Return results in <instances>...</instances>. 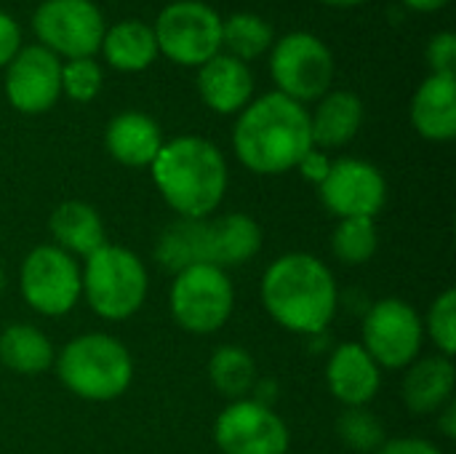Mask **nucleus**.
Instances as JSON below:
<instances>
[{
    "label": "nucleus",
    "instance_id": "obj_1",
    "mask_svg": "<svg viewBox=\"0 0 456 454\" xmlns=\"http://www.w3.org/2000/svg\"><path fill=\"white\" fill-rule=\"evenodd\" d=\"M232 150L254 174L278 177L297 169L313 150L307 107L278 91L251 99L238 112Z\"/></svg>",
    "mask_w": 456,
    "mask_h": 454
},
{
    "label": "nucleus",
    "instance_id": "obj_2",
    "mask_svg": "<svg viewBox=\"0 0 456 454\" xmlns=\"http://www.w3.org/2000/svg\"><path fill=\"white\" fill-rule=\"evenodd\" d=\"M262 305L270 318L291 334H323L339 308L334 273L315 254H283L262 278Z\"/></svg>",
    "mask_w": 456,
    "mask_h": 454
},
{
    "label": "nucleus",
    "instance_id": "obj_3",
    "mask_svg": "<svg viewBox=\"0 0 456 454\" xmlns=\"http://www.w3.org/2000/svg\"><path fill=\"white\" fill-rule=\"evenodd\" d=\"M150 174L163 201L182 219L214 217L230 182L222 150L192 134L163 142Z\"/></svg>",
    "mask_w": 456,
    "mask_h": 454
},
{
    "label": "nucleus",
    "instance_id": "obj_4",
    "mask_svg": "<svg viewBox=\"0 0 456 454\" xmlns=\"http://www.w3.org/2000/svg\"><path fill=\"white\" fill-rule=\"evenodd\" d=\"M61 385L83 401L120 399L134 380L128 348L104 332H88L69 340L53 359Z\"/></svg>",
    "mask_w": 456,
    "mask_h": 454
},
{
    "label": "nucleus",
    "instance_id": "obj_5",
    "mask_svg": "<svg viewBox=\"0 0 456 454\" xmlns=\"http://www.w3.org/2000/svg\"><path fill=\"white\" fill-rule=\"evenodd\" d=\"M80 284L88 308L107 321H126L139 313L150 292L144 262L131 249L112 244H104L99 252L86 257Z\"/></svg>",
    "mask_w": 456,
    "mask_h": 454
},
{
    "label": "nucleus",
    "instance_id": "obj_6",
    "mask_svg": "<svg viewBox=\"0 0 456 454\" xmlns=\"http://www.w3.org/2000/svg\"><path fill=\"white\" fill-rule=\"evenodd\" d=\"M235 308V289L227 270L214 265L187 268L174 276L168 289V310L179 329L190 334L219 332Z\"/></svg>",
    "mask_w": 456,
    "mask_h": 454
},
{
    "label": "nucleus",
    "instance_id": "obj_7",
    "mask_svg": "<svg viewBox=\"0 0 456 454\" xmlns=\"http://www.w3.org/2000/svg\"><path fill=\"white\" fill-rule=\"evenodd\" d=\"M158 54L182 67H203L222 54V16L200 0L168 3L152 27Z\"/></svg>",
    "mask_w": 456,
    "mask_h": 454
},
{
    "label": "nucleus",
    "instance_id": "obj_8",
    "mask_svg": "<svg viewBox=\"0 0 456 454\" xmlns=\"http://www.w3.org/2000/svg\"><path fill=\"white\" fill-rule=\"evenodd\" d=\"M270 75L278 94L305 104L329 94L334 80L331 48L313 32L283 35L270 54Z\"/></svg>",
    "mask_w": 456,
    "mask_h": 454
},
{
    "label": "nucleus",
    "instance_id": "obj_9",
    "mask_svg": "<svg viewBox=\"0 0 456 454\" xmlns=\"http://www.w3.org/2000/svg\"><path fill=\"white\" fill-rule=\"evenodd\" d=\"M19 292L35 313L67 316L83 297L80 265L53 244L35 246L19 268Z\"/></svg>",
    "mask_w": 456,
    "mask_h": 454
},
{
    "label": "nucleus",
    "instance_id": "obj_10",
    "mask_svg": "<svg viewBox=\"0 0 456 454\" xmlns=\"http://www.w3.org/2000/svg\"><path fill=\"white\" fill-rule=\"evenodd\" d=\"M425 340L419 313L398 297L374 302L363 318L361 345L379 369H406L417 361Z\"/></svg>",
    "mask_w": 456,
    "mask_h": 454
},
{
    "label": "nucleus",
    "instance_id": "obj_11",
    "mask_svg": "<svg viewBox=\"0 0 456 454\" xmlns=\"http://www.w3.org/2000/svg\"><path fill=\"white\" fill-rule=\"evenodd\" d=\"M37 45L64 59H88L102 48L104 16L94 0H43L32 16Z\"/></svg>",
    "mask_w": 456,
    "mask_h": 454
},
{
    "label": "nucleus",
    "instance_id": "obj_12",
    "mask_svg": "<svg viewBox=\"0 0 456 454\" xmlns=\"http://www.w3.org/2000/svg\"><path fill=\"white\" fill-rule=\"evenodd\" d=\"M214 442L222 454H289L291 433L273 407L240 399L216 417Z\"/></svg>",
    "mask_w": 456,
    "mask_h": 454
},
{
    "label": "nucleus",
    "instance_id": "obj_13",
    "mask_svg": "<svg viewBox=\"0 0 456 454\" xmlns=\"http://www.w3.org/2000/svg\"><path fill=\"white\" fill-rule=\"evenodd\" d=\"M318 195L339 219H374L387 203V179L369 161L339 158L331 161Z\"/></svg>",
    "mask_w": 456,
    "mask_h": 454
},
{
    "label": "nucleus",
    "instance_id": "obj_14",
    "mask_svg": "<svg viewBox=\"0 0 456 454\" xmlns=\"http://www.w3.org/2000/svg\"><path fill=\"white\" fill-rule=\"evenodd\" d=\"M5 96L24 115L48 112L61 96V59L43 45H21L5 67Z\"/></svg>",
    "mask_w": 456,
    "mask_h": 454
},
{
    "label": "nucleus",
    "instance_id": "obj_15",
    "mask_svg": "<svg viewBox=\"0 0 456 454\" xmlns=\"http://www.w3.org/2000/svg\"><path fill=\"white\" fill-rule=\"evenodd\" d=\"M326 383L339 404L366 407L382 388V369L361 343H342L329 356Z\"/></svg>",
    "mask_w": 456,
    "mask_h": 454
},
{
    "label": "nucleus",
    "instance_id": "obj_16",
    "mask_svg": "<svg viewBox=\"0 0 456 454\" xmlns=\"http://www.w3.org/2000/svg\"><path fill=\"white\" fill-rule=\"evenodd\" d=\"M198 91L208 110L219 115H235L254 96V75L246 62L230 54H216L198 67Z\"/></svg>",
    "mask_w": 456,
    "mask_h": 454
},
{
    "label": "nucleus",
    "instance_id": "obj_17",
    "mask_svg": "<svg viewBox=\"0 0 456 454\" xmlns=\"http://www.w3.org/2000/svg\"><path fill=\"white\" fill-rule=\"evenodd\" d=\"M163 142L166 139H163L160 126L150 115L136 112V110L115 115L104 131L107 153L128 169H150Z\"/></svg>",
    "mask_w": 456,
    "mask_h": 454
},
{
    "label": "nucleus",
    "instance_id": "obj_18",
    "mask_svg": "<svg viewBox=\"0 0 456 454\" xmlns=\"http://www.w3.org/2000/svg\"><path fill=\"white\" fill-rule=\"evenodd\" d=\"M411 126L428 142L456 136V75L430 72L411 99Z\"/></svg>",
    "mask_w": 456,
    "mask_h": 454
},
{
    "label": "nucleus",
    "instance_id": "obj_19",
    "mask_svg": "<svg viewBox=\"0 0 456 454\" xmlns=\"http://www.w3.org/2000/svg\"><path fill=\"white\" fill-rule=\"evenodd\" d=\"M456 372L454 361L446 356L419 359L406 367L403 377V404L411 415H438L449 401H454Z\"/></svg>",
    "mask_w": 456,
    "mask_h": 454
},
{
    "label": "nucleus",
    "instance_id": "obj_20",
    "mask_svg": "<svg viewBox=\"0 0 456 454\" xmlns=\"http://www.w3.org/2000/svg\"><path fill=\"white\" fill-rule=\"evenodd\" d=\"M262 227L248 214L208 217V262L214 268H238L251 262L262 249Z\"/></svg>",
    "mask_w": 456,
    "mask_h": 454
},
{
    "label": "nucleus",
    "instance_id": "obj_21",
    "mask_svg": "<svg viewBox=\"0 0 456 454\" xmlns=\"http://www.w3.org/2000/svg\"><path fill=\"white\" fill-rule=\"evenodd\" d=\"M48 230L53 246L67 252L69 257H91L107 244V230L99 211L83 201H64L51 211Z\"/></svg>",
    "mask_w": 456,
    "mask_h": 454
},
{
    "label": "nucleus",
    "instance_id": "obj_22",
    "mask_svg": "<svg viewBox=\"0 0 456 454\" xmlns=\"http://www.w3.org/2000/svg\"><path fill=\"white\" fill-rule=\"evenodd\" d=\"M363 123V102L353 91H329L318 99L315 112L310 115L313 147L331 150L345 147L355 139Z\"/></svg>",
    "mask_w": 456,
    "mask_h": 454
},
{
    "label": "nucleus",
    "instance_id": "obj_23",
    "mask_svg": "<svg viewBox=\"0 0 456 454\" xmlns=\"http://www.w3.org/2000/svg\"><path fill=\"white\" fill-rule=\"evenodd\" d=\"M155 260L168 270L171 276L211 265L208 262V217L206 219H182L176 217L158 238L155 244Z\"/></svg>",
    "mask_w": 456,
    "mask_h": 454
},
{
    "label": "nucleus",
    "instance_id": "obj_24",
    "mask_svg": "<svg viewBox=\"0 0 456 454\" xmlns=\"http://www.w3.org/2000/svg\"><path fill=\"white\" fill-rule=\"evenodd\" d=\"M110 67L118 72H142L158 59L155 32L144 21H118L115 27L104 29L102 48Z\"/></svg>",
    "mask_w": 456,
    "mask_h": 454
},
{
    "label": "nucleus",
    "instance_id": "obj_25",
    "mask_svg": "<svg viewBox=\"0 0 456 454\" xmlns=\"http://www.w3.org/2000/svg\"><path fill=\"white\" fill-rule=\"evenodd\" d=\"M53 345L51 340L29 324H11L0 332V364L24 377L43 375L53 367Z\"/></svg>",
    "mask_w": 456,
    "mask_h": 454
},
{
    "label": "nucleus",
    "instance_id": "obj_26",
    "mask_svg": "<svg viewBox=\"0 0 456 454\" xmlns=\"http://www.w3.org/2000/svg\"><path fill=\"white\" fill-rule=\"evenodd\" d=\"M208 380L214 391L230 401L248 399L256 385V361L238 345H222L208 359Z\"/></svg>",
    "mask_w": 456,
    "mask_h": 454
},
{
    "label": "nucleus",
    "instance_id": "obj_27",
    "mask_svg": "<svg viewBox=\"0 0 456 454\" xmlns=\"http://www.w3.org/2000/svg\"><path fill=\"white\" fill-rule=\"evenodd\" d=\"M273 45V27L248 11L232 13L222 21V48L240 62H254Z\"/></svg>",
    "mask_w": 456,
    "mask_h": 454
},
{
    "label": "nucleus",
    "instance_id": "obj_28",
    "mask_svg": "<svg viewBox=\"0 0 456 454\" xmlns=\"http://www.w3.org/2000/svg\"><path fill=\"white\" fill-rule=\"evenodd\" d=\"M379 249V230L374 219H339L331 235V252L342 265L358 268L374 260Z\"/></svg>",
    "mask_w": 456,
    "mask_h": 454
},
{
    "label": "nucleus",
    "instance_id": "obj_29",
    "mask_svg": "<svg viewBox=\"0 0 456 454\" xmlns=\"http://www.w3.org/2000/svg\"><path fill=\"white\" fill-rule=\"evenodd\" d=\"M337 436L347 450L358 454H374L387 442L382 420L366 407H347L337 420Z\"/></svg>",
    "mask_w": 456,
    "mask_h": 454
},
{
    "label": "nucleus",
    "instance_id": "obj_30",
    "mask_svg": "<svg viewBox=\"0 0 456 454\" xmlns=\"http://www.w3.org/2000/svg\"><path fill=\"white\" fill-rule=\"evenodd\" d=\"M425 326V334L436 343L438 353L452 359L456 353V292L454 289H446L441 292L430 310H428V318L422 321Z\"/></svg>",
    "mask_w": 456,
    "mask_h": 454
},
{
    "label": "nucleus",
    "instance_id": "obj_31",
    "mask_svg": "<svg viewBox=\"0 0 456 454\" xmlns=\"http://www.w3.org/2000/svg\"><path fill=\"white\" fill-rule=\"evenodd\" d=\"M102 67L94 56L88 59H67L61 62V94H67L72 102H91L102 91Z\"/></svg>",
    "mask_w": 456,
    "mask_h": 454
},
{
    "label": "nucleus",
    "instance_id": "obj_32",
    "mask_svg": "<svg viewBox=\"0 0 456 454\" xmlns=\"http://www.w3.org/2000/svg\"><path fill=\"white\" fill-rule=\"evenodd\" d=\"M428 64L430 72L438 75H456V35L454 32H438L428 43Z\"/></svg>",
    "mask_w": 456,
    "mask_h": 454
},
{
    "label": "nucleus",
    "instance_id": "obj_33",
    "mask_svg": "<svg viewBox=\"0 0 456 454\" xmlns=\"http://www.w3.org/2000/svg\"><path fill=\"white\" fill-rule=\"evenodd\" d=\"M21 48V29L13 16L0 11V67H8Z\"/></svg>",
    "mask_w": 456,
    "mask_h": 454
},
{
    "label": "nucleus",
    "instance_id": "obj_34",
    "mask_svg": "<svg viewBox=\"0 0 456 454\" xmlns=\"http://www.w3.org/2000/svg\"><path fill=\"white\" fill-rule=\"evenodd\" d=\"M374 454H444L433 442L428 439H393L385 442Z\"/></svg>",
    "mask_w": 456,
    "mask_h": 454
},
{
    "label": "nucleus",
    "instance_id": "obj_35",
    "mask_svg": "<svg viewBox=\"0 0 456 454\" xmlns=\"http://www.w3.org/2000/svg\"><path fill=\"white\" fill-rule=\"evenodd\" d=\"M329 166H331L329 155H326V153H321L318 147H313V150L299 161V166H297V169L302 171V177H305V179H310V182L318 187V185L323 182V177L329 174Z\"/></svg>",
    "mask_w": 456,
    "mask_h": 454
},
{
    "label": "nucleus",
    "instance_id": "obj_36",
    "mask_svg": "<svg viewBox=\"0 0 456 454\" xmlns=\"http://www.w3.org/2000/svg\"><path fill=\"white\" fill-rule=\"evenodd\" d=\"M438 428L446 439H456V401H449L438 412Z\"/></svg>",
    "mask_w": 456,
    "mask_h": 454
},
{
    "label": "nucleus",
    "instance_id": "obj_37",
    "mask_svg": "<svg viewBox=\"0 0 456 454\" xmlns=\"http://www.w3.org/2000/svg\"><path fill=\"white\" fill-rule=\"evenodd\" d=\"M452 0H403L406 8L411 11H419V13H430V11H438L444 5H449Z\"/></svg>",
    "mask_w": 456,
    "mask_h": 454
},
{
    "label": "nucleus",
    "instance_id": "obj_38",
    "mask_svg": "<svg viewBox=\"0 0 456 454\" xmlns=\"http://www.w3.org/2000/svg\"><path fill=\"white\" fill-rule=\"evenodd\" d=\"M321 3L337 5V8H347V5H361V3H366V0H321Z\"/></svg>",
    "mask_w": 456,
    "mask_h": 454
},
{
    "label": "nucleus",
    "instance_id": "obj_39",
    "mask_svg": "<svg viewBox=\"0 0 456 454\" xmlns=\"http://www.w3.org/2000/svg\"><path fill=\"white\" fill-rule=\"evenodd\" d=\"M3 292H5V273H3V268H0V297H3Z\"/></svg>",
    "mask_w": 456,
    "mask_h": 454
},
{
    "label": "nucleus",
    "instance_id": "obj_40",
    "mask_svg": "<svg viewBox=\"0 0 456 454\" xmlns=\"http://www.w3.org/2000/svg\"><path fill=\"white\" fill-rule=\"evenodd\" d=\"M200 3H206V0H200Z\"/></svg>",
    "mask_w": 456,
    "mask_h": 454
}]
</instances>
